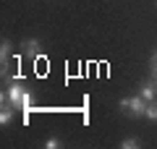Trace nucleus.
Here are the masks:
<instances>
[{
	"label": "nucleus",
	"mask_w": 157,
	"mask_h": 149,
	"mask_svg": "<svg viewBox=\"0 0 157 149\" xmlns=\"http://www.w3.org/2000/svg\"><path fill=\"white\" fill-rule=\"evenodd\" d=\"M147 105H149V102H147L144 97H123L121 99V110L126 113V115H131V118H141L147 113Z\"/></svg>",
	"instance_id": "nucleus-1"
},
{
	"label": "nucleus",
	"mask_w": 157,
	"mask_h": 149,
	"mask_svg": "<svg viewBox=\"0 0 157 149\" xmlns=\"http://www.w3.org/2000/svg\"><path fill=\"white\" fill-rule=\"evenodd\" d=\"M24 94H26V86H21V84H8L6 86V97H8V102H11L13 107H21V99H24Z\"/></svg>",
	"instance_id": "nucleus-2"
},
{
	"label": "nucleus",
	"mask_w": 157,
	"mask_h": 149,
	"mask_svg": "<svg viewBox=\"0 0 157 149\" xmlns=\"http://www.w3.org/2000/svg\"><path fill=\"white\" fill-rule=\"evenodd\" d=\"M24 50H26V55L37 58L39 50H42V42H39V39H24Z\"/></svg>",
	"instance_id": "nucleus-3"
},
{
	"label": "nucleus",
	"mask_w": 157,
	"mask_h": 149,
	"mask_svg": "<svg viewBox=\"0 0 157 149\" xmlns=\"http://www.w3.org/2000/svg\"><path fill=\"white\" fill-rule=\"evenodd\" d=\"M8 58H11V42H8V39H3V42H0V66H3V73H6Z\"/></svg>",
	"instance_id": "nucleus-4"
},
{
	"label": "nucleus",
	"mask_w": 157,
	"mask_h": 149,
	"mask_svg": "<svg viewBox=\"0 0 157 149\" xmlns=\"http://www.w3.org/2000/svg\"><path fill=\"white\" fill-rule=\"evenodd\" d=\"M139 92H141V97H144L147 102H155V97H157V86L155 84H141Z\"/></svg>",
	"instance_id": "nucleus-5"
},
{
	"label": "nucleus",
	"mask_w": 157,
	"mask_h": 149,
	"mask_svg": "<svg viewBox=\"0 0 157 149\" xmlns=\"http://www.w3.org/2000/svg\"><path fill=\"white\" fill-rule=\"evenodd\" d=\"M11 118H13V105L6 107V102H3V110H0V123H3V126H8V123H11Z\"/></svg>",
	"instance_id": "nucleus-6"
},
{
	"label": "nucleus",
	"mask_w": 157,
	"mask_h": 149,
	"mask_svg": "<svg viewBox=\"0 0 157 149\" xmlns=\"http://www.w3.org/2000/svg\"><path fill=\"white\" fill-rule=\"evenodd\" d=\"M121 147H123V149H136V147H141V141L131 136V139H123V141H121Z\"/></svg>",
	"instance_id": "nucleus-7"
},
{
	"label": "nucleus",
	"mask_w": 157,
	"mask_h": 149,
	"mask_svg": "<svg viewBox=\"0 0 157 149\" xmlns=\"http://www.w3.org/2000/svg\"><path fill=\"white\" fill-rule=\"evenodd\" d=\"M144 118H149V120H157V102H149V105H147Z\"/></svg>",
	"instance_id": "nucleus-8"
},
{
	"label": "nucleus",
	"mask_w": 157,
	"mask_h": 149,
	"mask_svg": "<svg viewBox=\"0 0 157 149\" xmlns=\"http://www.w3.org/2000/svg\"><path fill=\"white\" fill-rule=\"evenodd\" d=\"M42 147H45V149H58V147H60V141H58V139H47Z\"/></svg>",
	"instance_id": "nucleus-9"
},
{
	"label": "nucleus",
	"mask_w": 157,
	"mask_h": 149,
	"mask_svg": "<svg viewBox=\"0 0 157 149\" xmlns=\"http://www.w3.org/2000/svg\"><path fill=\"white\" fill-rule=\"evenodd\" d=\"M152 76L157 78V52H155V55H152Z\"/></svg>",
	"instance_id": "nucleus-10"
}]
</instances>
